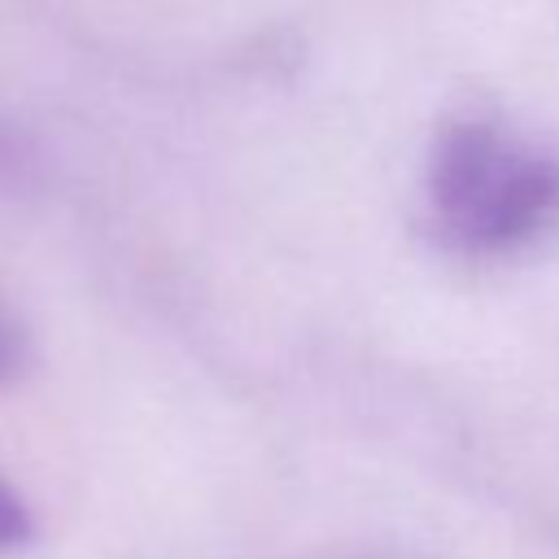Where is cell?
<instances>
[{
    "label": "cell",
    "mask_w": 559,
    "mask_h": 559,
    "mask_svg": "<svg viewBox=\"0 0 559 559\" xmlns=\"http://www.w3.org/2000/svg\"><path fill=\"white\" fill-rule=\"evenodd\" d=\"M26 533H31L26 507H22V498L0 480V550H9V546H17V542H26Z\"/></svg>",
    "instance_id": "3957f363"
},
{
    "label": "cell",
    "mask_w": 559,
    "mask_h": 559,
    "mask_svg": "<svg viewBox=\"0 0 559 559\" xmlns=\"http://www.w3.org/2000/svg\"><path fill=\"white\" fill-rule=\"evenodd\" d=\"M22 362H26V332L13 314V306L0 297V384L13 380L22 371Z\"/></svg>",
    "instance_id": "7a4b0ae2"
},
{
    "label": "cell",
    "mask_w": 559,
    "mask_h": 559,
    "mask_svg": "<svg viewBox=\"0 0 559 559\" xmlns=\"http://www.w3.org/2000/svg\"><path fill=\"white\" fill-rule=\"evenodd\" d=\"M424 201L450 253H524L559 227V153L489 118L445 122L428 153Z\"/></svg>",
    "instance_id": "6da1fadb"
},
{
    "label": "cell",
    "mask_w": 559,
    "mask_h": 559,
    "mask_svg": "<svg viewBox=\"0 0 559 559\" xmlns=\"http://www.w3.org/2000/svg\"><path fill=\"white\" fill-rule=\"evenodd\" d=\"M332 559H389V555H332Z\"/></svg>",
    "instance_id": "277c9868"
}]
</instances>
